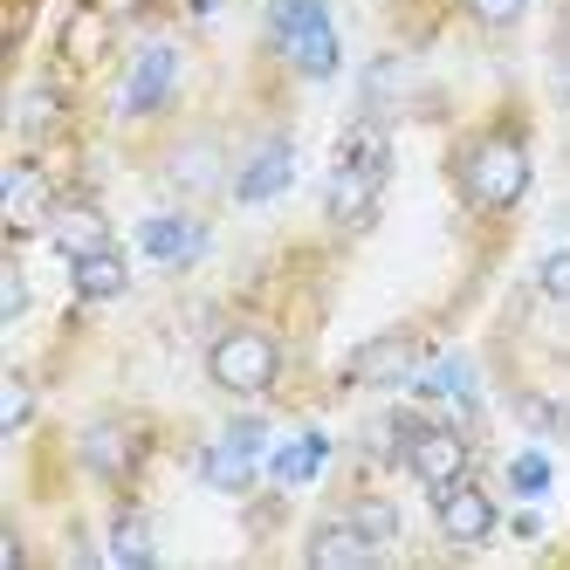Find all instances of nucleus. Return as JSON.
<instances>
[{
  "label": "nucleus",
  "mask_w": 570,
  "mask_h": 570,
  "mask_svg": "<svg viewBox=\"0 0 570 570\" xmlns=\"http://www.w3.org/2000/svg\"><path fill=\"white\" fill-rule=\"evenodd\" d=\"M56 214V199H49V179H42V166H21L8 173V234H28L35 220H49Z\"/></svg>",
  "instance_id": "nucleus-15"
},
{
  "label": "nucleus",
  "mask_w": 570,
  "mask_h": 570,
  "mask_svg": "<svg viewBox=\"0 0 570 570\" xmlns=\"http://www.w3.org/2000/svg\"><path fill=\"white\" fill-rule=\"evenodd\" d=\"M413 392L420 399H433V405H446V413H474V372L461 357H440V364H426V372H413Z\"/></svg>",
  "instance_id": "nucleus-14"
},
{
  "label": "nucleus",
  "mask_w": 570,
  "mask_h": 570,
  "mask_svg": "<svg viewBox=\"0 0 570 570\" xmlns=\"http://www.w3.org/2000/svg\"><path fill=\"white\" fill-rule=\"evenodd\" d=\"M385 173H392V138L379 125H351V138L337 145V166H331V193H323V207H331L337 227H364L385 193Z\"/></svg>",
  "instance_id": "nucleus-1"
},
{
  "label": "nucleus",
  "mask_w": 570,
  "mask_h": 570,
  "mask_svg": "<svg viewBox=\"0 0 570 570\" xmlns=\"http://www.w3.org/2000/svg\"><path fill=\"white\" fill-rule=\"evenodd\" d=\"M262 420H240L227 426L214 446H207V461H199V474H207V488H220V495H240V488L255 481V454H262Z\"/></svg>",
  "instance_id": "nucleus-5"
},
{
  "label": "nucleus",
  "mask_w": 570,
  "mask_h": 570,
  "mask_svg": "<svg viewBox=\"0 0 570 570\" xmlns=\"http://www.w3.org/2000/svg\"><path fill=\"white\" fill-rule=\"evenodd\" d=\"M207 372H214V385L234 392V399H262V392L275 385V372H282V344H275L268 331H227V337H214V351H207Z\"/></svg>",
  "instance_id": "nucleus-4"
},
{
  "label": "nucleus",
  "mask_w": 570,
  "mask_h": 570,
  "mask_svg": "<svg viewBox=\"0 0 570 570\" xmlns=\"http://www.w3.org/2000/svg\"><path fill=\"white\" fill-rule=\"evenodd\" d=\"M405 468H413L433 495H440V488H454V481L468 474V440H461L454 426H420L413 446H405Z\"/></svg>",
  "instance_id": "nucleus-7"
},
{
  "label": "nucleus",
  "mask_w": 570,
  "mask_h": 570,
  "mask_svg": "<svg viewBox=\"0 0 570 570\" xmlns=\"http://www.w3.org/2000/svg\"><path fill=\"white\" fill-rule=\"evenodd\" d=\"M413 364H420V344L392 331V337H372L351 364H344V379L351 385H399V379H413Z\"/></svg>",
  "instance_id": "nucleus-10"
},
{
  "label": "nucleus",
  "mask_w": 570,
  "mask_h": 570,
  "mask_svg": "<svg viewBox=\"0 0 570 570\" xmlns=\"http://www.w3.org/2000/svg\"><path fill=\"white\" fill-rule=\"evenodd\" d=\"M537 289H543L550 303H570V248H563V255H543V268H537Z\"/></svg>",
  "instance_id": "nucleus-23"
},
{
  "label": "nucleus",
  "mask_w": 570,
  "mask_h": 570,
  "mask_svg": "<svg viewBox=\"0 0 570 570\" xmlns=\"http://www.w3.org/2000/svg\"><path fill=\"white\" fill-rule=\"evenodd\" d=\"M21 309H28V282H21V268L8 262V268H0V316H8V323H14Z\"/></svg>",
  "instance_id": "nucleus-25"
},
{
  "label": "nucleus",
  "mask_w": 570,
  "mask_h": 570,
  "mask_svg": "<svg viewBox=\"0 0 570 570\" xmlns=\"http://www.w3.org/2000/svg\"><path fill=\"white\" fill-rule=\"evenodd\" d=\"M372 550H379V543L364 537V529H357L351 515H344V522H323L316 537H309V563H316V570H337V563H364Z\"/></svg>",
  "instance_id": "nucleus-17"
},
{
  "label": "nucleus",
  "mask_w": 570,
  "mask_h": 570,
  "mask_svg": "<svg viewBox=\"0 0 570 570\" xmlns=\"http://www.w3.org/2000/svg\"><path fill=\"white\" fill-rule=\"evenodd\" d=\"M138 240H145V255H151V262L179 268V262H193L199 248H207V227L186 220V214H151V220L138 227Z\"/></svg>",
  "instance_id": "nucleus-12"
},
{
  "label": "nucleus",
  "mask_w": 570,
  "mask_h": 570,
  "mask_svg": "<svg viewBox=\"0 0 570 570\" xmlns=\"http://www.w3.org/2000/svg\"><path fill=\"white\" fill-rule=\"evenodd\" d=\"M173 76H179V56L166 42H151L138 62H131V83H125V110H151L173 97Z\"/></svg>",
  "instance_id": "nucleus-13"
},
{
  "label": "nucleus",
  "mask_w": 570,
  "mask_h": 570,
  "mask_svg": "<svg viewBox=\"0 0 570 570\" xmlns=\"http://www.w3.org/2000/svg\"><path fill=\"white\" fill-rule=\"evenodd\" d=\"M56 125H62V97H56V90H28V97H21V131H28V138H49Z\"/></svg>",
  "instance_id": "nucleus-20"
},
{
  "label": "nucleus",
  "mask_w": 570,
  "mask_h": 570,
  "mask_svg": "<svg viewBox=\"0 0 570 570\" xmlns=\"http://www.w3.org/2000/svg\"><path fill=\"white\" fill-rule=\"evenodd\" d=\"M433 515H440V537H446V543H481V537H495V495H488V488H474L468 474L433 495Z\"/></svg>",
  "instance_id": "nucleus-6"
},
{
  "label": "nucleus",
  "mask_w": 570,
  "mask_h": 570,
  "mask_svg": "<svg viewBox=\"0 0 570 570\" xmlns=\"http://www.w3.org/2000/svg\"><path fill=\"white\" fill-rule=\"evenodd\" d=\"M289 179H296V145H289V138H262V145H255V158L234 173V199L262 207V199H275Z\"/></svg>",
  "instance_id": "nucleus-8"
},
{
  "label": "nucleus",
  "mask_w": 570,
  "mask_h": 570,
  "mask_svg": "<svg viewBox=\"0 0 570 570\" xmlns=\"http://www.w3.org/2000/svg\"><path fill=\"white\" fill-rule=\"evenodd\" d=\"M351 522H357L372 543H392V537H399V509H392V502H357Z\"/></svg>",
  "instance_id": "nucleus-22"
},
{
  "label": "nucleus",
  "mask_w": 570,
  "mask_h": 570,
  "mask_svg": "<svg viewBox=\"0 0 570 570\" xmlns=\"http://www.w3.org/2000/svg\"><path fill=\"white\" fill-rule=\"evenodd\" d=\"M522 8H529V0H468V14L481 28H509V21H522Z\"/></svg>",
  "instance_id": "nucleus-24"
},
{
  "label": "nucleus",
  "mask_w": 570,
  "mask_h": 570,
  "mask_svg": "<svg viewBox=\"0 0 570 570\" xmlns=\"http://www.w3.org/2000/svg\"><path fill=\"white\" fill-rule=\"evenodd\" d=\"M461 193H468V207H481V214H509L515 199L529 193V151H522V138L515 131L474 138L468 158H461Z\"/></svg>",
  "instance_id": "nucleus-2"
},
{
  "label": "nucleus",
  "mask_w": 570,
  "mask_h": 570,
  "mask_svg": "<svg viewBox=\"0 0 570 570\" xmlns=\"http://www.w3.org/2000/svg\"><path fill=\"white\" fill-rule=\"evenodd\" d=\"M28 413H35V392H28L21 372H8V385H0V433H21Z\"/></svg>",
  "instance_id": "nucleus-21"
},
{
  "label": "nucleus",
  "mask_w": 570,
  "mask_h": 570,
  "mask_svg": "<svg viewBox=\"0 0 570 570\" xmlns=\"http://www.w3.org/2000/svg\"><path fill=\"white\" fill-rule=\"evenodd\" d=\"M543 481H550V461H543V454H522V461H515V488H522V495H537Z\"/></svg>",
  "instance_id": "nucleus-26"
},
{
  "label": "nucleus",
  "mask_w": 570,
  "mask_h": 570,
  "mask_svg": "<svg viewBox=\"0 0 570 570\" xmlns=\"http://www.w3.org/2000/svg\"><path fill=\"white\" fill-rule=\"evenodd\" d=\"M125 289H131V268H125L117 248H97V255L76 262V296H83V303H117Z\"/></svg>",
  "instance_id": "nucleus-16"
},
{
  "label": "nucleus",
  "mask_w": 570,
  "mask_h": 570,
  "mask_svg": "<svg viewBox=\"0 0 570 570\" xmlns=\"http://www.w3.org/2000/svg\"><path fill=\"white\" fill-rule=\"evenodd\" d=\"M268 28H275L282 56H289L309 83L337 76V28L323 14V0H268Z\"/></svg>",
  "instance_id": "nucleus-3"
},
{
  "label": "nucleus",
  "mask_w": 570,
  "mask_h": 570,
  "mask_svg": "<svg viewBox=\"0 0 570 570\" xmlns=\"http://www.w3.org/2000/svg\"><path fill=\"white\" fill-rule=\"evenodd\" d=\"M42 227H49V240H56L69 262H83V255L110 248V220L90 207V199H56V214H49Z\"/></svg>",
  "instance_id": "nucleus-9"
},
{
  "label": "nucleus",
  "mask_w": 570,
  "mask_h": 570,
  "mask_svg": "<svg viewBox=\"0 0 570 570\" xmlns=\"http://www.w3.org/2000/svg\"><path fill=\"white\" fill-rule=\"evenodd\" d=\"M83 468L90 474H104V481H125L131 468H138V426H125V420H97L90 433H83Z\"/></svg>",
  "instance_id": "nucleus-11"
},
{
  "label": "nucleus",
  "mask_w": 570,
  "mask_h": 570,
  "mask_svg": "<svg viewBox=\"0 0 570 570\" xmlns=\"http://www.w3.org/2000/svg\"><path fill=\"white\" fill-rule=\"evenodd\" d=\"M323 454H331V446H323V433H303L296 446H282L268 468H275V481H282V488H303V481L323 468Z\"/></svg>",
  "instance_id": "nucleus-19"
},
{
  "label": "nucleus",
  "mask_w": 570,
  "mask_h": 570,
  "mask_svg": "<svg viewBox=\"0 0 570 570\" xmlns=\"http://www.w3.org/2000/svg\"><path fill=\"white\" fill-rule=\"evenodd\" d=\"M62 49H69L76 62H83V56L97 49V14H76V28H69V42H62Z\"/></svg>",
  "instance_id": "nucleus-27"
},
{
  "label": "nucleus",
  "mask_w": 570,
  "mask_h": 570,
  "mask_svg": "<svg viewBox=\"0 0 570 570\" xmlns=\"http://www.w3.org/2000/svg\"><path fill=\"white\" fill-rule=\"evenodd\" d=\"M110 557L131 563V570L151 563V522H145L138 509H117V515H110Z\"/></svg>",
  "instance_id": "nucleus-18"
},
{
  "label": "nucleus",
  "mask_w": 570,
  "mask_h": 570,
  "mask_svg": "<svg viewBox=\"0 0 570 570\" xmlns=\"http://www.w3.org/2000/svg\"><path fill=\"white\" fill-rule=\"evenodd\" d=\"M14 563H21V537L8 529V537H0V570H14Z\"/></svg>",
  "instance_id": "nucleus-28"
}]
</instances>
